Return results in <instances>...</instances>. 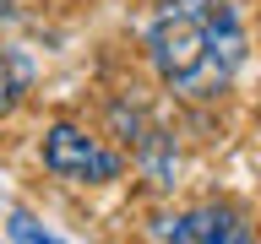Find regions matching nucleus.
Segmentation results:
<instances>
[{"instance_id":"nucleus-1","label":"nucleus","mask_w":261,"mask_h":244,"mask_svg":"<svg viewBox=\"0 0 261 244\" xmlns=\"http://www.w3.org/2000/svg\"><path fill=\"white\" fill-rule=\"evenodd\" d=\"M147 60L158 81L179 98L228 93L245 65V27L228 0H163L147 27Z\"/></svg>"},{"instance_id":"nucleus-5","label":"nucleus","mask_w":261,"mask_h":244,"mask_svg":"<svg viewBox=\"0 0 261 244\" xmlns=\"http://www.w3.org/2000/svg\"><path fill=\"white\" fill-rule=\"evenodd\" d=\"M6 233H11V239H49V228H38L28 211H11V228H6Z\"/></svg>"},{"instance_id":"nucleus-3","label":"nucleus","mask_w":261,"mask_h":244,"mask_svg":"<svg viewBox=\"0 0 261 244\" xmlns=\"http://www.w3.org/2000/svg\"><path fill=\"white\" fill-rule=\"evenodd\" d=\"M152 233L158 239H179V244H245L250 239V223L234 206H191L179 217H163Z\"/></svg>"},{"instance_id":"nucleus-4","label":"nucleus","mask_w":261,"mask_h":244,"mask_svg":"<svg viewBox=\"0 0 261 244\" xmlns=\"http://www.w3.org/2000/svg\"><path fill=\"white\" fill-rule=\"evenodd\" d=\"M28 87H33V60L0 44V114H11L28 98Z\"/></svg>"},{"instance_id":"nucleus-2","label":"nucleus","mask_w":261,"mask_h":244,"mask_svg":"<svg viewBox=\"0 0 261 244\" xmlns=\"http://www.w3.org/2000/svg\"><path fill=\"white\" fill-rule=\"evenodd\" d=\"M38 158H44V168L55 179H65V185H109V179H120V168H125L120 152H109L98 136H87V130H76V125H49Z\"/></svg>"}]
</instances>
